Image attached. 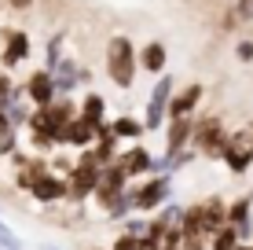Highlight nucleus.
I'll list each match as a JSON object with an SVG mask.
<instances>
[{"instance_id": "nucleus-23", "label": "nucleus", "mask_w": 253, "mask_h": 250, "mask_svg": "<svg viewBox=\"0 0 253 250\" xmlns=\"http://www.w3.org/2000/svg\"><path fill=\"white\" fill-rule=\"evenodd\" d=\"M15 96V81H11V74L0 66V110H4V103Z\"/></svg>"}, {"instance_id": "nucleus-1", "label": "nucleus", "mask_w": 253, "mask_h": 250, "mask_svg": "<svg viewBox=\"0 0 253 250\" xmlns=\"http://www.w3.org/2000/svg\"><path fill=\"white\" fill-rule=\"evenodd\" d=\"M136 70H139V59H136L132 37H125V33H110L107 48H103V74L110 77V85L121 89V92H128L136 85Z\"/></svg>"}, {"instance_id": "nucleus-12", "label": "nucleus", "mask_w": 253, "mask_h": 250, "mask_svg": "<svg viewBox=\"0 0 253 250\" xmlns=\"http://www.w3.org/2000/svg\"><path fill=\"white\" fill-rule=\"evenodd\" d=\"M191 133H195V114L191 118H169V125H165V154H180L191 144Z\"/></svg>"}, {"instance_id": "nucleus-31", "label": "nucleus", "mask_w": 253, "mask_h": 250, "mask_svg": "<svg viewBox=\"0 0 253 250\" xmlns=\"http://www.w3.org/2000/svg\"><path fill=\"white\" fill-rule=\"evenodd\" d=\"M162 250H176V247H162Z\"/></svg>"}, {"instance_id": "nucleus-27", "label": "nucleus", "mask_w": 253, "mask_h": 250, "mask_svg": "<svg viewBox=\"0 0 253 250\" xmlns=\"http://www.w3.org/2000/svg\"><path fill=\"white\" fill-rule=\"evenodd\" d=\"M11 133H19V129H11V122H7V114L0 110V140H4V136H11Z\"/></svg>"}, {"instance_id": "nucleus-5", "label": "nucleus", "mask_w": 253, "mask_h": 250, "mask_svg": "<svg viewBox=\"0 0 253 250\" xmlns=\"http://www.w3.org/2000/svg\"><path fill=\"white\" fill-rule=\"evenodd\" d=\"M51 81H55V92H59V96H74L81 85L92 81V74H88V66H81L74 55H63L55 66H51Z\"/></svg>"}, {"instance_id": "nucleus-7", "label": "nucleus", "mask_w": 253, "mask_h": 250, "mask_svg": "<svg viewBox=\"0 0 253 250\" xmlns=\"http://www.w3.org/2000/svg\"><path fill=\"white\" fill-rule=\"evenodd\" d=\"M128 188V169L121 166V158H114L110 162V166H103V173H99V184H95V199H99V210L103 206H107L110 199H114V195H121Z\"/></svg>"}, {"instance_id": "nucleus-9", "label": "nucleus", "mask_w": 253, "mask_h": 250, "mask_svg": "<svg viewBox=\"0 0 253 250\" xmlns=\"http://www.w3.org/2000/svg\"><path fill=\"white\" fill-rule=\"evenodd\" d=\"M55 96L59 92H55V81H51V70H44V66L30 70V77H26V100H30L33 107H48Z\"/></svg>"}, {"instance_id": "nucleus-26", "label": "nucleus", "mask_w": 253, "mask_h": 250, "mask_svg": "<svg viewBox=\"0 0 253 250\" xmlns=\"http://www.w3.org/2000/svg\"><path fill=\"white\" fill-rule=\"evenodd\" d=\"M125 232H128V236H143V232H147V221H143V213H136V217L128 213V217H125Z\"/></svg>"}, {"instance_id": "nucleus-11", "label": "nucleus", "mask_w": 253, "mask_h": 250, "mask_svg": "<svg viewBox=\"0 0 253 250\" xmlns=\"http://www.w3.org/2000/svg\"><path fill=\"white\" fill-rule=\"evenodd\" d=\"M202 92H206L202 81H191L184 89H176L169 100V118H191L198 110V103H202Z\"/></svg>"}, {"instance_id": "nucleus-10", "label": "nucleus", "mask_w": 253, "mask_h": 250, "mask_svg": "<svg viewBox=\"0 0 253 250\" xmlns=\"http://www.w3.org/2000/svg\"><path fill=\"white\" fill-rule=\"evenodd\" d=\"M30 195L37 202H59V199H66L70 195V188H66V177H59V173H37L33 177V184H30Z\"/></svg>"}, {"instance_id": "nucleus-19", "label": "nucleus", "mask_w": 253, "mask_h": 250, "mask_svg": "<svg viewBox=\"0 0 253 250\" xmlns=\"http://www.w3.org/2000/svg\"><path fill=\"white\" fill-rule=\"evenodd\" d=\"M110 129H114V136H118V140H139V136L147 133L143 122H139V118H132V114H121V118H114V122H110Z\"/></svg>"}, {"instance_id": "nucleus-21", "label": "nucleus", "mask_w": 253, "mask_h": 250, "mask_svg": "<svg viewBox=\"0 0 253 250\" xmlns=\"http://www.w3.org/2000/svg\"><path fill=\"white\" fill-rule=\"evenodd\" d=\"M63 45H66V33H55V37L48 41V51H44V70H51V66L63 59Z\"/></svg>"}, {"instance_id": "nucleus-29", "label": "nucleus", "mask_w": 253, "mask_h": 250, "mask_svg": "<svg viewBox=\"0 0 253 250\" xmlns=\"http://www.w3.org/2000/svg\"><path fill=\"white\" fill-rule=\"evenodd\" d=\"M15 151V133L11 136H4V140H0V154H11Z\"/></svg>"}, {"instance_id": "nucleus-18", "label": "nucleus", "mask_w": 253, "mask_h": 250, "mask_svg": "<svg viewBox=\"0 0 253 250\" xmlns=\"http://www.w3.org/2000/svg\"><path fill=\"white\" fill-rule=\"evenodd\" d=\"M132 210H136V188H125L121 195H114V199L103 206V213H107L110 221H125Z\"/></svg>"}, {"instance_id": "nucleus-6", "label": "nucleus", "mask_w": 253, "mask_h": 250, "mask_svg": "<svg viewBox=\"0 0 253 250\" xmlns=\"http://www.w3.org/2000/svg\"><path fill=\"white\" fill-rule=\"evenodd\" d=\"M169 199H172V177H147V180H139V188H136V210L139 213L162 210Z\"/></svg>"}, {"instance_id": "nucleus-2", "label": "nucleus", "mask_w": 253, "mask_h": 250, "mask_svg": "<svg viewBox=\"0 0 253 250\" xmlns=\"http://www.w3.org/2000/svg\"><path fill=\"white\" fill-rule=\"evenodd\" d=\"M228 133H231V129L224 125L216 114H209V118H195L191 151H202L206 158H220V154H224V144H228Z\"/></svg>"}, {"instance_id": "nucleus-28", "label": "nucleus", "mask_w": 253, "mask_h": 250, "mask_svg": "<svg viewBox=\"0 0 253 250\" xmlns=\"http://www.w3.org/2000/svg\"><path fill=\"white\" fill-rule=\"evenodd\" d=\"M33 4H37V0H7V7H11V11H30Z\"/></svg>"}, {"instance_id": "nucleus-8", "label": "nucleus", "mask_w": 253, "mask_h": 250, "mask_svg": "<svg viewBox=\"0 0 253 250\" xmlns=\"http://www.w3.org/2000/svg\"><path fill=\"white\" fill-rule=\"evenodd\" d=\"M30 59V33L26 30H7L4 33V51H0V66L4 70H15Z\"/></svg>"}, {"instance_id": "nucleus-15", "label": "nucleus", "mask_w": 253, "mask_h": 250, "mask_svg": "<svg viewBox=\"0 0 253 250\" xmlns=\"http://www.w3.org/2000/svg\"><path fill=\"white\" fill-rule=\"evenodd\" d=\"M77 118H81V122H88L92 129H99L103 122H107V100L99 96V92H84L81 96V107H77Z\"/></svg>"}, {"instance_id": "nucleus-24", "label": "nucleus", "mask_w": 253, "mask_h": 250, "mask_svg": "<svg viewBox=\"0 0 253 250\" xmlns=\"http://www.w3.org/2000/svg\"><path fill=\"white\" fill-rule=\"evenodd\" d=\"M235 59H239V63H253V41L250 37L235 41Z\"/></svg>"}, {"instance_id": "nucleus-14", "label": "nucleus", "mask_w": 253, "mask_h": 250, "mask_svg": "<svg viewBox=\"0 0 253 250\" xmlns=\"http://www.w3.org/2000/svg\"><path fill=\"white\" fill-rule=\"evenodd\" d=\"M136 59H139V66L143 70H151V74H165V63H169V48H165V41H147L143 48L136 51Z\"/></svg>"}, {"instance_id": "nucleus-4", "label": "nucleus", "mask_w": 253, "mask_h": 250, "mask_svg": "<svg viewBox=\"0 0 253 250\" xmlns=\"http://www.w3.org/2000/svg\"><path fill=\"white\" fill-rule=\"evenodd\" d=\"M224 162H228L231 173H246L253 166V122H246L242 129L228 133V144H224Z\"/></svg>"}, {"instance_id": "nucleus-25", "label": "nucleus", "mask_w": 253, "mask_h": 250, "mask_svg": "<svg viewBox=\"0 0 253 250\" xmlns=\"http://www.w3.org/2000/svg\"><path fill=\"white\" fill-rule=\"evenodd\" d=\"M110 250H139V236H128V232H121L114 243H110Z\"/></svg>"}, {"instance_id": "nucleus-20", "label": "nucleus", "mask_w": 253, "mask_h": 250, "mask_svg": "<svg viewBox=\"0 0 253 250\" xmlns=\"http://www.w3.org/2000/svg\"><path fill=\"white\" fill-rule=\"evenodd\" d=\"M209 239H213V243H209V247H213V250H235V247H239V243H242V239H239V232H235L231 225H224V228H216V232H213V236H209Z\"/></svg>"}, {"instance_id": "nucleus-17", "label": "nucleus", "mask_w": 253, "mask_h": 250, "mask_svg": "<svg viewBox=\"0 0 253 250\" xmlns=\"http://www.w3.org/2000/svg\"><path fill=\"white\" fill-rule=\"evenodd\" d=\"M63 144L66 148H92L95 144V129L88 122H81V118H70V125H66V133H63Z\"/></svg>"}, {"instance_id": "nucleus-30", "label": "nucleus", "mask_w": 253, "mask_h": 250, "mask_svg": "<svg viewBox=\"0 0 253 250\" xmlns=\"http://www.w3.org/2000/svg\"><path fill=\"white\" fill-rule=\"evenodd\" d=\"M41 250H59V247H51V243H41Z\"/></svg>"}, {"instance_id": "nucleus-3", "label": "nucleus", "mask_w": 253, "mask_h": 250, "mask_svg": "<svg viewBox=\"0 0 253 250\" xmlns=\"http://www.w3.org/2000/svg\"><path fill=\"white\" fill-rule=\"evenodd\" d=\"M99 173H103V166H95L92 151H88V148H81V154H77V166L70 169V177H66V188H70L66 199L84 202V199H88V195L95 192V184H99Z\"/></svg>"}, {"instance_id": "nucleus-13", "label": "nucleus", "mask_w": 253, "mask_h": 250, "mask_svg": "<svg viewBox=\"0 0 253 250\" xmlns=\"http://www.w3.org/2000/svg\"><path fill=\"white\" fill-rule=\"evenodd\" d=\"M250 210H253V195H242V199L228 202V225L239 232V239L246 243L253 239V221H250Z\"/></svg>"}, {"instance_id": "nucleus-22", "label": "nucleus", "mask_w": 253, "mask_h": 250, "mask_svg": "<svg viewBox=\"0 0 253 250\" xmlns=\"http://www.w3.org/2000/svg\"><path fill=\"white\" fill-rule=\"evenodd\" d=\"M0 250H26V247H22V239L15 236V232L4 225V221H0Z\"/></svg>"}, {"instance_id": "nucleus-16", "label": "nucleus", "mask_w": 253, "mask_h": 250, "mask_svg": "<svg viewBox=\"0 0 253 250\" xmlns=\"http://www.w3.org/2000/svg\"><path fill=\"white\" fill-rule=\"evenodd\" d=\"M118 158H121V166L128 169V180H132V177H143V173H151V162H154V154H151V151L143 148V144L136 140L132 148H128L125 154H118Z\"/></svg>"}]
</instances>
